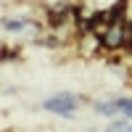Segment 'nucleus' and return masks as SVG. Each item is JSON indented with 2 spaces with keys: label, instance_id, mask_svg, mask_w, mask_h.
<instances>
[{
  "label": "nucleus",
  "instance_id": "obj_1",
  "mask_svg": "<svg viewBox=\"0 0 132 132\" xmlns=\"http://www.w3.org/2000/svg\"><path fill=\"white\" fill-rule=\"evenodd\" d=\"M82 106V98L74 95V93H56L42 101V108H45L48 114H56L61 119H74L77 108Z\"/></svg>",
  "mask_w": 132,
  "mask_h": 132
},
{
  "label": "nucleus",
  "instance_id": "obj_2",
  "mask_svg": "<svg viewBox=\"0 0 132 132\" xmlns=\"http://www.w3.org/2000/svg\"><path fill=\"white\" fill-rule=\"evenodd\" d=\"M127 29H129V21H127V19L111 21V24H108V29L103 32V37H101V42H103V50H108V53H116V50L127 48Z\"/></svg>",
  "mask_w": 132,
  "mask_h": 132
},
{
  "label": "nucleus",
  "instance_id": "obj_3",
  "mask_svg": "<svg viewBox=\"0 0 132 132\" xmlns=\"http://www.w3.org/2000/svg\"><path fill=\"white\" fill-rule=\"evenodd\" d=\"M37 21L29 19V16H19V19H11V16H3V32H16L21 35L24 29H35Z\"/></svg>",
  "mask_w": 132,
  "mask_h": 132
},
{
  "label": "nucleus",
  "instance_id": "obj_4",
  "mask_svg": "<svg viewBox=\"0 0 132 132\" xmlns=\"http://www.w3.org/2000/svg\"><path fill=\"white\" fill-rule=\"evenodd\" d=\"M93 111L98 116H111V119H116L119 116V106H116V101H95L93 103Z\"/></svg>",
  "mask_w": 132,
  "mask_h": 132
},
{
  "label": "nucleus",
  "instance_id": "obj_5",
  "mask_svg": "<svg viewBox=\"0 0 132 132\" xmlns=\"http://www.w3.org/2000/svg\"><path fill=\"white\" fill-rule=\"evenodd\" d=\"M116 106H119V116L132 119V98H116Z\"/></svg>",
  "mask_w": 132,
  "mask_h": 132
},
{
  "label": "nucleus",
  "instance_id": "obj_6",
  "mask_svg": "<svg viewBox=\"0 0 132 132\" xmlns=\"http://www.w3.org/2000/svg\"><path fill=\"white\" fill-rule=\"evenodd\" d=\"M19 58V50H13V48H3V61H16Z\"/></svg>",
  "mask_w": 132,
  "mask_h": 132
}]
</instances>
